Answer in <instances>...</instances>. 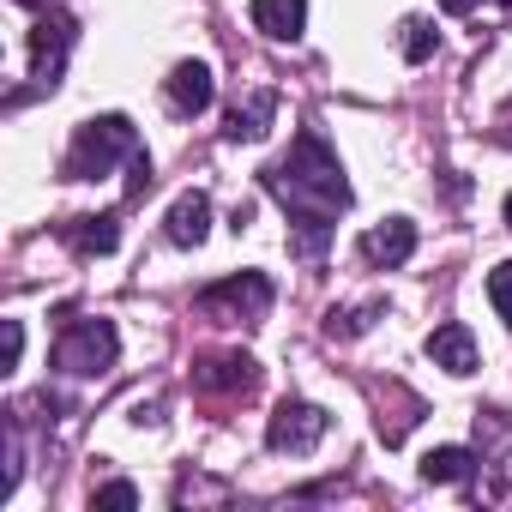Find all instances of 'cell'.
<instances>
[{
  "mask_svg": "<svg viewBox=\"0 0 512 512\" xmlns=\"http://www.w3.org/2000/svg\"><path fill=\"white\" fill-rule=\"evenodd\" d=\"M266 187L284 199V211H290V223H296L290 247L302 253V260H320L326 241H332L338 211L350 205V181H344V163L332 157V145H326L314 127L296 133L290 157L266 169Z\"/></svg>",
  "mask_w": 512,
  "mask_h": 512,
  "instance_id": "1",
  "label": "cell"
},
{
  "mask_svg": "<svg viewBox=\"0 0 512 512\" xmlns=\"http://www.w3.org/2000/svg\"><path fill=\"white\" fill-rule=\"evenodd\" d=\"M133 151H139L133 121H127V115H97V121H85V127L73 133V151H67L61 175H67V181H97V175H109L121 157H133Z\"/></svg>",
  "mask_w": 512,
  "mask_h": 512,
  "instance_id": "2",
  "label": "cell"
},
{
  "mask_svg": "<svg viewBox=\"0 0 512 512\" xmlns=\"http://www.w3.org/2000/svg\"><path fill=\"white\" fill-rule=\"evenodd\" d=\"M199 308L223 326H260L272 314V278L266 272H241V278H223L199 296Z\"/></svg>",
  "mask_w": 512,
  "mask_h": 512,
  "instance_id": "3",
  "label": "cell"
},
{
  "mask_svg": "<svg viewBox=\"0 0 512 512\" xmlns=\"http://www.w3.org/2000/svg\"><path fill=\"white\" fill-rule=\"evenodd\" d=\"M115 350H121V338H115L109 320H73L61 332V344H55V368L91 380V374H109L115 368Z\"/></svg>",
  "mask_w": 512,
  "mask_h": 512,
  "instance_id": "4",
  "label": "cell"
},
{
  "mask_svg": "<svg viewBox=\"0 0 512 512\" xmlns=\"http://www.w3.org/2000/svg\"><path fill=\"white\" fill-rule=\"evenodd\" d=\"M326 428H332V416L320 410V404H308V398H284L278 410H272V422H266V446L272 452H314L320 440H326Z\"/></svg>",
  "mask_w": 512,
  "mask_h": 512,
  "instance_id": "5",
  "label": "cell"
},
{
  "mask_svg": "<svg viewBox=\"0 0 512 512\" xmlns=\"http://www.w3.org/2000/svg\"><path fill=\"white\" fill-rule=\"evenodd\" d=\"M410 253H416V223L410 217H386V223H374L362 235V260L380 266V272H398Z\"/></svg>",
  "mask_w": 512,
  "mask_h": 512,
  "instance_id": "6",
  "label": "cell"
},
{
  "mask_svg": "<svg viewBox=\"0 0 512 512\" xmlns=\"http://www.w3.org/2000/svg\"><path fill=\"white\" fill-rule=\"evenodd\" d=\"M163 97H169V109H175V115H205V109H211V97H217L211 67H205V61H181V67L163 79Z\"/></svg>",
  "mask_w": 512,
  "mask_h": 512,
  "instance_id": "7",
  "label": "cell"
},
{
  "mask_svg": "<svg viewBox=\"0 0 512 512\" xmlns=\"http://www.w3.org/2000/svg\"><path fill=\"white\" fill-rule=\"evenodd\" d=\"M193 386L199 392H253L260 386V362L253 356H205L193 368Z\"/></svg>",
  "mask_w": 512,
  "mask_h": 512,
  "instance_id": "8",
  "label": "cell"
},
{
  "mask_svg": "<svg viewBox=\"0 0 512 512\" xmlns=\"http://www.w3.org/2000/svg\"><path fill=\"white\" fill-rule=\"evenodd\" d=\"M428 362L434 368H446V374H476V338H470V326H458V320H446V326H434L428 332Z\"/></svg>",
  "mask_w": 512,
  "mask_h": 512,
  "instance_id": "9",
  "label": "cell"
},
{
  "mask_svg": "<svg viewBox=\"0 0 512 512\" xmlns=\"http://www.w3.org/2000/svg\"><path fill=\"white\" fill-rule=\"evenodd\" d=\"M308 25V0H253V31L272 43H296Z\"/></svg>",
  "mask_w": 512,
  "mask_h": 512,
  "instance_id": "10",
  "label": "cell"
},
{
  "mask_svg": "<svg viewBox=\"0 0 512 512\" xmlns=\"http://www.w3.org/2000/svg\"><path fill=\"white\" fill-rule=\"evenodd\" d=\"M205 235H211V199L205 193H181L169 205V241L175 247H199Z\"/></svg>",
  "mask_w": 512,
  "mask_h": 512,
  "instance_id": "11",
  "label": "cell"
},
{
  "mask_svg": "<svg viewBox=\"0 0 512 512\" xmlns=\"http://www.w3.org/2000/svg\"><path fill=\"white\" fill-rule=\"evenodd\" d=\"M272 115H278V97H272V91H253V97H247V109H241V103L229 109V127H223V133H229L235 145H241V139L253 145V139H266Z\"/></svg>",
  "mask_w": 512,
  "mask_h": 512,
  "instance_id": "12",
  "label": "cell"
},
{
  "mask_svg": "<svg viewBox=\"0 0 512 512\" xmlns=\"http://www.w3.org/2000/svg\"><path fill=\"white\" fill-rule=\"evenodd\" d=\"M61 235L79 247V253H115V241H121V223L103 211V217H67L61 223Z\"/></svg>",
  "mask_w": 512,
  "mask_h": 512,
  "instance_id": "13",
  "label": "cell"
},
{
  "mask_svg": "<svg viewBox=\"0 0 512 512\" xmlns=\"http://www.w3.org/2000/svg\"><path fill=\"white\" fill-rule=\"evenodd\" d=\"M470 464H476L470 446H434V452L422 458V482H464Z\"/></svg>",
  "mask_w": 512,
  "mask_h": 512,
  "instance_id": "14",
  "label": "cell"
},
{
  "mask_svg": "<svg viewBox=\"0 0 512 512\" xmlns=\"http://www.w3.org/2000/svg\"><path fill=\"white\" fill-rule=\"evenodd\" d=\"M488 302H494V314H500L506 332H512V260H500V266L488 272Z\"/></svg>",
  "mask_w": 512,
  "mask_h": 512,
  "instance_id": "15",
  "label": "cell"
},
{
  "mask_svg": "<svg viewBox=\"0 0 512 512\" xmlns=\"http://www.w3.org/2000/svg\"><path fill=\"white\" fill-rule=\"evenodd\" d=\"M434 43H440V37H434L422 19H404V55H410V61H428V55H434Z\"/></svg>",
  "mask_w": 512,
  "mask_h": 512,
  "instance_id": "16",
  "label": "cell"
},
{
  "mask_svg": "<svg viewBox=\"0 0 512 512\" xmlns=\"http://www.w3.org/2000/svg\"><path fill=\"white\" fill-rule=\"evenodd\" d=\"M0 338H7V344H0V368H19V356H25V320H7V326H0Z\"/></svg>",
  "mask_w": 512,
  "mask_h": 512,
  "instance_id": "17",
  "label": "cell"
},
{
  "mask_svg": "<svg viewBox=\"0 0 512 512\" xmlns=\"http://www.w3.org/2000/svg\"><path fill=\"white\" fill-rule=\"evenodd\" d=\"M151 181H157V175H151V157H145V151H133V157H127V199H145V193H151Z\"/></svg>",
  "mask_w": 512,
  "mask_h": 512,
  "instance_id": "18",
  "label": "cell"
},
{
  "mask_svg": "<svg viewBox=\"0 0 512 512\" xmlns=\"http://www.w3.org/2000/svg\"><path fill=\"white\" fill-rule=\"evenodd\" d=\"M374 314H380V308H356V314H332V320H326V332H332V338H356V332H368V320H374Z\"/></svg>",
  "mask_w": 512,
  "mask_h": 512,
  "instance_id": "19",
  "label": "cell"
},
{
  "mask_svg": "<svg viewBox=\"0 0 512 512\" xmlns=\"http://www.w3.org/2000/svg\"><path fill=\"white\" fill-rule=\"evenodd\" d=\"M91 500H97V506H121V512H127V506H139V488H133V482H103Z\"/></svg>",
  "mask_w": 512,
  "mask_h": 512,
  "instance_id": "20",
  "label": "cell"
},
{
  "mask_svg": "<svg viewBox=\"0 0 512 512\" xmlns=\"http://www.w3.org/2000/svg\"><path fill=\"white\" fill-rule=\"evenodd\" d=\"M440 7H446V13H458V19H464V13H470V7H476V0H440Z\"/></svg>",
  "mask_w": 512,
  "mask_h": 512,
  "instance_id": "21",
  "label": "cell"
},
{
  "mask_svg": "<svg viewBox=\"0 0 512 512\" xmlns=\"http://www.w3.org/2000/svg\"><path fill=\"white\" fill-rule=\"evenodd\" d=\"M506 229H512V199H506Z\"/></svg>",
  "mask_w": 512,
  "mask_h": 512,
  "instance_id": "22",
  "label": "cell"
},
{
  "mask_svg": "<svg viewBox=\"0 0 512 512\" xmlns=\"http://www.w3.org/2000/svg\"><path fill=\"white\" fill-rule=\"evenodd\" d=\"M500 7H512V0H500Z\"/></svg>",
  "mask_w": 512,
  "mask_h": 512,
  "instance_id": "23",
  "label": "cell"
}]
</instances>
